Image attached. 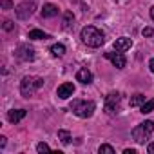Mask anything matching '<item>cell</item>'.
<instances>
[{"label": "cell", "instance_id": "cell-3", "mask_svg": "<svg viewBox=\"0 0 154 154\" xmlns=\"http://www.w3.org/2000/svg\"><path fill=\"white\" fill-rule=\"evenodd\" d=\"M94 109H96V105L87 100H72V103H71V111L80 118H91L94 114Z\"/></svg>", "mask_w": 154, "mask_h": 154}, {"label": "cell", "instance_id": "cell-8", "mask_svg": "<svg viewBox=\"0 0 154 154\" xmlns=\"http://www.w3.org/2000/svg\"><path fill=\"white\" fill-rule=\"evenodd\" d=\"M105 58L111 60L112 65H114L116 69H123L125 63H127V60H125V56H123L122 51H116V53H105Z\"/></svg>", "mask_w": 154, "mask_h": 154}, {"label": "cell", "instance_id": "cell-29", "mask_svg": "<svg viewBox=\"0 0 154 154\" xmlns=\"http://www.w3.org/2000/svg\"><path fill=\"white\" fill-rule=\"evenodd\" d=\"M150 18H152V20H154V6H152V8H150Z\"/></svg>", "mask_w": 154, "mask_h": 154}, {"label": "cell", "instance_id": "cell-26", "mask_svg": "<svg viewBox=\"0 0 154 154\" xmlns=\"http://www.w3.org/2000/svg\"><path fill=\"white\" fill-rule=\"evenodd\" d=\"M0 147H6V138L0 136Z\"/></svg>", "mask_w": 154, "mask_h": 154}, {"label": "cell", "instance_id": "cell-16", "mask_svg": "<svg viewBox=\"0 0 154 154\" xmlns=\"http://www.w3.org/2000/svg\"><path fill=\"white\" fill-rule=\"evenodd\" d=\"M72 24H74V15L71 11H65L63 13V29H69Z\"/></svg>", "mask_w": 154, "mask_h": 154}, {"label": "cell", "instance_id": "cell-2", "mask_svg": "<svg viewBox=\"0 0 154 154\" xmlns=\"http://www.w3.org/2000/svg\"><path fill=\"white\" fill-rule=\"evenodd\" d=\"M40 87H44V78H40V76H26L20 82V93L26 98L33 96Z\"/></svg>", "mask_w": 154, "mask_h": 154}, {"label": "cell", "instance_id": "cell-11", "mask_svg": "<svg viewBox=\"0 0 154 154\" xmlns=\"http://www.w3.org/2000/svg\"><path fill=\"white\" fill-rule=\"evenodd\" d=\"M132 47V40L131 38H127V36H122V38H116V42H114V49L116 51H127V49H131Z\"/></svg>", "mask_w": 154, "mask_h": 154}, {"label": "cell", "instance_id": "cell-17", "mask_svg": "<svg viewBox=\"0 0 154 154\" xmlns=\"http://www.w3.org/2000/svg\"><path fill=\"white\" fill-rule=\"evenodd\" d=\"M147 100H145V96L143 94H134L132 98H131V107H140V105H143Z\"/></svg>", "mask_w": 154, "mask_h": 154}, {"label": "cell", "instance_id": "cell-12", "mask_svg": "<svg viewBox=\"0 0 154 154\" xmlns=\"http://www.w3.org/2000/svg\"><path fill=\"white\" fill-rule=\"evenodd\" d=\"M76 80L87 85V84H91V82H93V74H91V71H89L87 67H84V69H80L78 72H76Z\"/></svg>", "mask_w": 154, "mask_h": 154}, {"label": "cell", "instance_id": "cell-5", "mask_svg": "<svg viewBox=\"0 0 154 154\" xmlns=\"http://www.w3.org/2000/svg\"><path fill=\"white\" fill-rule=\"evenodd\" d=\"M120 102H122V94H120V93H109V94L105 96V112L111 114V116L118 114V111H120Z\"/></svg>", "mask_w": 154, "mask_h": 154}, {"label": "cell", "instance_id": "cell-21", "mask_svg": "<svg viewBox=\"0 0 154 154\" xmlns=\"http://www.w3.org/2000/svg\"><path fill=\"white\" fill-rule=\"evenodd\" d=\"M36 150H38V152H47V150H51V147H49L47 143H38V145H36Z\"/></svg>", "mask_w": 154, "mask_h": 154}, {"label": "cell", "instance_id": "cell-13", "mask_svg": "<svg viewBox=\"0 0 154 154\" xmlns=\"http://www.w3.org/2000/svg\"><path fill=\"white\" fill-rule=\"evenodd\" d=\"M40 15H42V18H53V17L58 15V8H56L54 4H45V6L42 8Z\"/></svg>", "mask_w": 154, "mask_h": 154}, {"label": "cell", "instance_id": "cell-9", "mask_svg": "<svg viewBox=\"0 0 154 154\" xmlns=\"http://www.w3.org/2000/svg\"><path fill=\"white\" fill-rule=\"evenodd\" d=\"M72 93H74V85H72L71 82H65V84H62V85L56 89V94H58V98H62V100H67L69 96H72Z\"/></svg>", "mask_w": 154, "mask_h": 154}, {"label": "cell", "instance_id": "cell-19", "mask_svg": "<svg viewBox=\"0 0 154 154\" xmlns=\"http://www.w3.org/2000/svg\"><path fill=\"white\" fill-rule=\"evenodd\" d=\"M154 111V98L152 100H147L143 105H141V112L143 114H149V112H152Z\"/></svg>", "mask_w": 154, "mask_h": 154}, {"label": "cell", "instance_id": "cell-18", "mask_svg": "<svg viewBox=\"0 0 154 154\" xmlns=\"http://www.w3.org/2000/svg\"><path fill=\"white\" fill-rule=\"evenodd\" d=\"M51 53H53L54 56H63V53H65V45H63V44H54V45L51 47Z\"/></svg>", "mask_w": 154, "mask_h": 154}, {"label": "cell", "instance_id": "cell-24", "mask_svg": "<svg viewBox=\"0 0 154 154\" xmlns=\"http://www.w3.org/2000/svg\"><path fill=\"white\" fill-rule=\"evenodd\" d=\"M154 35V29L152 27H145L143 29V36H152Z\"/></svg>", "mask_w": 154, "mask_h": 154}, {"label": "cell", "instance_id": "cell-27", "mask_svg": "<svg viewBox=\"0 0 154 154\" xmlns=\"http://www.w3.org/2000/svg\"><path fill=\"white\" fill-rule=\"evenodd\" d=\"M147 150H149V152H150V154H154V143H150V145H149V147H147Z\"/></svg>", "mask_w": 154, "mask_h": 154}, {"label": "cell", "instance_id": "cell-6", "mask_svg": "<svg viewBox=\"0 0 154 154\" xmlns=\"http://www.w3.org/2000/svg\"><path fill=\"white\" fill-rule=\"evenodd\" d=\"M35 9H36V6H35L33 2H22V4L17 6L15 13H17V18H20V20H27V18L35 13Z\"/></svg>", "mask_w": 154, "mask_h": 154}, {"label": "cell", "instance_id": "cell-25", "mask_svg": "<svg viewBox=\"0 0 154 154\" xmlns=\"http://www.w3.org/2000/svg\"><path fill=\"white\" fill-rule=\"evenodd\" d=\"M123 154H136V150H134V149H125Z\"/></svg>", "mask_w": 154, "mask_h": 154}, {"label": "cell", "instance_id": "cell-10", "mask_svg": "<svg viewBox=\"0 0 154 154\" xmlns=\"http://www.w3.org/2000/svg\"><path fill=\"white\" fill-rule=\"evenodd\" d=\"M26 114H27L26 109H13V111L8 112V120H9L11 123H18V122H22V120L26 118Z\"/></svg>", "mask_w": 154, "mask_h": 154}, {"label": "cell", "instance_id": "cell-28", "mask_svg": "<svg viewBox=\"0 0 154 154\" xmlns=\"http://www.w3.org/2000/svg\"><path fill=\"white\" fill-rule=\"evenodd\" d=\"M149 69H150V71H152V72H154V58H152V60H150V62H149Z\"/></svg>", "mask_w": 154, "mask_h": 154}, {"label": "cell", "instance_id": "cell-1", "mask_svg": "<svg viewBox=\"0 0 154 154\" xmlns=\"http://www.w3.org/2000/svg\"><path fill=\"white\" fill-rule=\"evenodd\" d=\"M82 42L85 44V45H89V47H100L103 42H105V36H103V33L98 29V27H94V26H85L84 29H82Z\"/></svg>", "mask_w": 154, "mask_h": 154}, {"label": "cell", "instance_id": "cell-20", "mask_svg": "<svg viewBox=\"0 0 154 154\" xmlns=\"http://www.w3.org/2000/svg\"><path fill=\"white\" fill-rule=\"evenodd\" d=\"M98 152L102 154V152H109V154H114V149L111 147V145H107V143H103V145H100V149H98Z\"/></svg>", "mask_w": 154, "mask_h": 154}, {"label": "cell", "instance_id": "cell-23", "mask_svg": "<svg viewBox=\"0 0 154 154\" xmlns=\"http://www.w3.org/2000/svg\"><path fill=\"white\" fill-rule=\"evenodd\" d=\"M13 27H15V26H13L11 20H6V22H4V29H6V31H11Z\"/></svg>", "mask_w": 154, "mask_h": 154}, {"label": "cell", "instance_id": "cell-14", "mask_svg": "<svg viewBox=\"0 0 154 154\" xmlns=\"http://www.w3.org/2000/svg\"><path fill=\"white\" fill-rule=\"evenodd\" d=\"M29 38L31 40H45V38H49V35L40 31V29H31L29 31Z\"/></svg>", "mask_w": 154, "mask_h": 154}, {"label": "cell", "instance_id": "cell-15", "mask_svg": "<svg viewBox=\"0 0 154 154\" xmlns=\"http://www.w3.org/2000/svg\"><path fill=\"white\" fill-rule=\"evenodd\" d=\"M58 140H60L63 145H69V143H71V132L65 131V129H60V131H58Z\"/></svg>", "mask_w": 154, "mask_h": 154}, {"label": "cell", "instance_id": "cell-22", "mask_svg": "<svg viewBox=\"0 0 154 154\" xmlns=\"http://www.w3.org/2000/svg\"><path fill=\"white\" fill-rule=\"evenodd\" d=\"M2 8L4 9H11L13 8V2H11V0H2Z\"/></svg>", "mask_w": 154, "mask_h": 154}, {"label": "cell", "instance_id": "cell-4", "mask_svg": "<svg viewBox=\"0 0 154 154\" xmlns=\"http://www.w3.org/2000/svg\"><path fill=\"white\" fill-rule=\"evenodd\" d=\"M152 131H154V122L147 120V122H143V123H140L138 127L132 129V140L136 143H145L150 138Z\"/></svg>", "mask_w": 154, "mask_h": 154}, {"label": "cell", "instance_id": "cell-7", "mask_svg": "<svg viewBox=\"0 0 154 154\" xmlns=\"http://www.w3.org/2000/svg\"><path fill=\"white\" fill-rule=\"evenodd\" d=\"M15 54H17V58H18L20 62H33L35 56H36V54H35V49L29 47V45H26V44L18 45L17 51H15Z\"/></svg>", "mask_w": 154, "mask_h": 154}]
</instances>
